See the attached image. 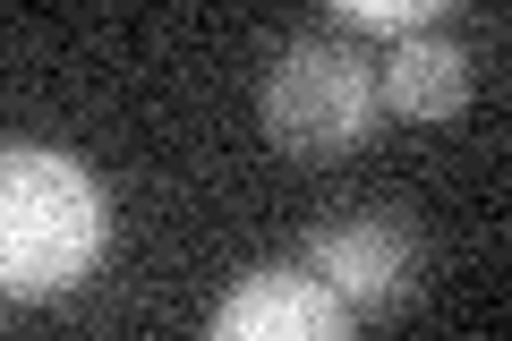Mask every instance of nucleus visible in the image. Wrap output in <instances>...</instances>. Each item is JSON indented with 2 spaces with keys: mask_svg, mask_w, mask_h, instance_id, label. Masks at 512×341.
<instances>
[{
  "mask_svg": "<svg viewBox=\"0 0 512 341\" xmlns=\"http://www.w3.org/2000/svg\"><path fill=\"white\" fill-rule=\"evenodd\" d=\"M111 248V205L77 154L0 145V299H69Z\"/></svg>",
  "mask_w": 512,
  "mask_h": 341,
  "instance_id": "f257e3e1",
  "label": "nucleus"
},
{
  "mask_svg": "<svg viewBox=\"0 0 512 341\" xmlns=\"http://www.w3.org/2000/svg\"><path fill=\"white\" fill-rule=\"evenodd\" d=\"M256 111H265V137L282 154H308V162L350 154L376 128V60H359L342 35H299L274 52Z\"/></svg>",
  "mask_w": 512,
  "mask_h": 341,
  "instance_id": "f03ea898",
  "label": "nucleus"
},
{
  "mask_svg": "<svg viewBox=\"0 0 512 341\" xmlns=\"http://www.w3.org/2000/svg\"><path fill=\"white\" fill-rule=\"evenodd\" d=\"M419 231L393 214H350V222H325L308 239V282H325L350 316H393V307L419 299Z\"/></svg>",
  "mask_w": 512,
  "mask_h": 341,
  "instance_id": "7ed1b4c3",
  "label": "nucleus"
},
{
  "mask_svg": "<svg viewBox=\"0 0 512 341\" xmlns=\"http://www.w3.org/2000/svg\"><path fill=\"white\" fill-rule=\"evenodd\" d=\"M205 341H359V316L299 265H256L214 299Z\"/></svg>",
  "mask_w": 512,
  "mask_h": 341,
  "instance_id": "20e7f679",
  "label": "nucleus"
},
{
  "mask_svg": "<svg viewBox=\"0 0 512 341\" xmlns=\"http://www.w3.org/2000/svg\"><path fill=\"white\" fill-rule=\"evenodd\" d=\"M470 103V52L436 26L402 35L376 60V111H402V120H453Z\"/></svg>",
  "mask_w": 512,
  "mask_h": 341,
  "instance_id": "39448f33",
  "label": "nucleus"
},
{
  "mask_svg": "<svg viewBox=\"0 0 512 341\" xmlns=\"http://www.w3.org/2000/svg\"><path fill=\"white\" fill-rule=\"evenodd\" d=\"M419 26H436V0H333V26L325 35H419Z\"/></svg>",
  "mask_w": 512,
  "mask_h": 341,
  "instance_id": "423d86ee",
  "label": "nucleus"
}]
</instances>
